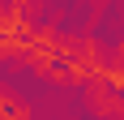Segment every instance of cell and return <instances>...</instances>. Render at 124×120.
<instances>
[{
  "label": "cell",
  "instance_id": "cell-1",
  "mask_svg": "<svg viewBox=\"0 0 124 120\" xmlns=\"http://www.w3.org/2000/svg\"><path fill=\"white\" fill-rule=\"evenodd\" d=\"M86 107H90V116H99V120H120L124 116V94L107 90L103 82H86Z\"/></svg>",
  "mask_w": 124,
  "mask_h": 120
},
{
  "label": "cell",
  "instance_id": "cell-2",
  "mask_svg": "<svg viewBox=\"0 0 124 120\" xmlns=\"http://www.w3.org/2000/svg\"><path fill=\"white\" fill-rule=\"evenodd\" d=\"M30 116H34V107H30L13 86L0 82V120H30Z\"/></svg>",
  "mask_w": 124,
  "mask_h": 120
},
{
  "label": "cell",
  "instance_id": "cell-3",
  "mask_svg": "<svg viewBox=\"0 0 124 120\" xmlns=\"http://www.w3.org/2000/svg\"><path fill=\"white\" fill-rule=\"evenodd\" d=\"M26 56V43L22 39H0V64H17Z\"/></svg>",
  "mask_w": 124,
  "mask_h": 120
}]
</instances>
